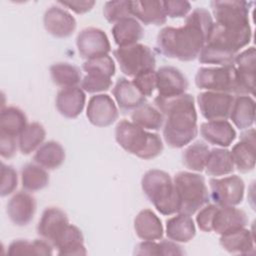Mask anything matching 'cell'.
I'll list each match as a JSON object with an SVG mask.
<instances>
[{"mask_svg": "<svg viewBox=\"0 0 256 256\" xmlns=\"http://www.w3.org/2000/svg\"><path fill=\"white\" fill-rule=\"evenodd\" d=\"M213 23L208 10L202 7L194 9L186 17L184 26H169L160 30L156 39L158 52L183 62L195 60L206 43Z\"/></svg>", "mask_w": 256, "mask_h": 256, "instance_id": "1", "label": "cell"}, {"mask_svg": "<svg viewBox=\"0 0 256 256\" xmlns=\"http://www.w3.org/2000/svg\"><path fill=\"white\" fill-rule=\"evenodd\" d=\"M154 104L164 116L163 137L168 146L182 148L197 136V113L190 94L169 98L157 95Z\"/></svg>", "mask_w": 256, "mask_h": 256, "instance_id": "2", "label": "cell"}, {"mask_svg": "<svg viewBox=\"0 0 256 256\" xmlns=\"http://www.w3.org/2000/svg\"><path fill=\"white\" fill-rule=\"evenodd\" d=\"M115 139L125 151L144 160L153 159L163 151V142L158 134L147 132L126 119L118 122Z\"/></svg>", "mask_w": 256, "mask_h": 256, "instance_id": "3", "label": "cell"}, {"mask_svg": "<svg viewBox=\"0 0 256 256\" xmlns=\"http://www.w3.org/2000/svg\"><path fill=\"white\" fill-rule=\"evenodd\" d=\"M142 191L156 210L163 215L179 212V200L170 175L159 169L147 171L141 180Z\"/></svg>", "mask_w": 256, "mask_h": 256, "instance_id": "4", "label": "cell"}, {"mask_svg": "<svg viewBox=\"0 0 256 256\" xmlns=\"http://www.w3.org/2000/svg\"><path fill=\"white\" fill-rule=\"evenodd\" d=\"M179 200V213L193 215L208 204L209 194L202 175L182 171L173 179Z\"/></svg>", "mask_w": 256, "mask_h": 256, "instance_id": "5", "label": "cell"}, {"mask_svg": "<svg viewBox=\"0 0 256 256\" xmlns=\"http://www.w3.org/2000/svg\"><path fill=\"white\" fill-rule=\"evenodd\" d=\"M195 84L202 90L246 95L235 65L201 67L195 75Z\"/></svg>", "mask_w": 256, "mask_h": 256, "instance_id": "6", "label": "cell"}, {"mask_svg": "<svg viewBox=\"0 0 256 256\" xmlns=\"http://www.w3.org/2000/svg\"><path fill=\"white\" fill-rule=\"evenodd\" d=\"M121 71L128 77H135L138 74L154 70L156 59L150 47L144 44H134L126 47H119L113 51Z\"/></svg>", "mask_w": 256, "mask_h": 256, "instance_id": "7", "label": "cell"}, {"mask_svg": "<svg viewBox=\"0 0 256 256\" xmlns=\"http://www.w3.org/2000/svg\"><path fill=\"white\" fill-rule=\"evenodd\" d=\"M211 198L218 206H236L244 197L245 184L238 175L211 178L209 181Z\"/></svg>", "mask_w": 256, "mask_h": 256, "instance_id": "8", "label": "cell"}, {"mask_svg": "<svg viewBox=\"0 0 256 256\" xmlns=\"http://www.w3.org/2000/svg\"><path fill=\"white\" fill-rule=\"evenodd\" d=\"M250 2L240 0L212 1L211 7L217 24L231 27L249 26Z\"/></svg>", "mask_w": 256, "mask_h": 256, "instance_id": "9", "label": "cell"}, {"mask_svg": "<svg viewBox=\"0 0 256 256\" xmlns=\"http://www.w3.org/2000/svg\"><path fill=\"white\" fill-rule=\"evenodd\" d=\"M234 97L229 93L207 91L197 95V103L202 116L208 121L227 120Z\"/></svg>", "mask_w": 256, "mask_h": 256, "instance_id": "10", "label": "cell"}, {"mask_svg": "<svg viewBox=\"0 0 256 256\" xmlns=\"http://www.w3.org/2000/svg\"><path fill=\"white\" fill-rule=\"evenodd\" d=\"M76 45L79 55L87 60L107 55L111 50L106 33L95 27L81 30L76 38Z\"/></svg>", "mask_w": 256, "mask_h": 256, "instance_id": "11", "label": "cell"}, {"mask_svg": "<svg viewBox=\"0 0 256 256\" xmlns=\"http://www.w3.org/2000/svg\"><path fill=\"white\" fill-rule=\"evenodd\" d=\"M86 116L94 126L107 127L117 120L119 112L114 100L109 95L97 94L90 98Z\"/></svg>", "mask_w": 256, "mask_h": 256, "instance_id": "12", "label": "cell"}, {"mask_svg": "<svg viewBox=\"0 0 256 256\" xmlns=\"http://www.w3.org/2000/svg\"><path fill=\"white\" fill-rule=\"evenodd\" d=\"M189 86L186 76L176 67L162 66L156 71L158 96L169 98L184 94Z\"/></svg>", "mask_w": 256, "mask_h": 256, "instance_id": "13", "label": "cell"}, {"mask_svg": "<svg viewBox=\"0 0 256 256\" xmlns=\"http://www.w3.org/2000/svg\"><path fill=\"white\" fill-rule=\"evenodd\" d=\"M43 23L46 31L56 38L71 36L77 26L75 18L67 10L55 5L46 10Z\"/></svg>", "mask_w": 256, "mask_h": 256, "instance_id": "14", "label": "cell"}, {"mask_svg": "<svg viewBox=\"0 0 256 256\" xmlns=\"http://www.w3.org/2000/svg\"><path fill=\"white\" fill-rule=\"evenodd\" d=\"M68 224V217L63 210L58 207H48L39 220L37 233L53 246Z\"/></svg>", "mask_w": 256, "mask_h": 256, "instance_id": "15", "label": "cell"}, {"mask_svg": "<svg viewBox=\"0 0 256 256\" xmlns=\"http://www.w3.org/2000/svg\"><path fill=\"white\" fill-rule=\"evenodd\" d=\"M255 129L250 128L240 135V141L230 151L234 166L241 173H247L255 167Z\"/></svg>", "mask_w": 256, "mask_h": 256, "instance_id": "16", "label": "cell"}, {"mask_svg": "<svg viewBox=\"0 0 256 256\" xmlns=\"http://www.w3.org/2000/svg\"><path fill=\"white\" fill-rule=\"evenodd\" d=\"M36 212V200L27 192L19 191L7 203V214L17 226L28 225Z\"/></svg>", "mask_w": 256, "mask_h": 256, "instance_id": "17", "label": "cell"}, {"mask_svg": "<svg viewBox=\"0 0 256 256\" xmlns=\"http://www.w3.org/2000/svg\"><path fill=\"white\" fill-rule=\"evenodd\" d=\"M247 224L248 218L243 210L234 206H218L212 223V231L224 235L244 228Z\"/></svg>", "mask_w": 256, "mask_h": 256, "instance_id": "18", "label": "cell"}, {"mask_svg": "<svg viewBox=\"0 0 256 256\" xmlns=\"http://www.w3.org/2000/svg\"><path fill=\"white\" fill-rule=\"evenodd\" d=\"M112 94L121 111L129 112L142 106L146 102V97L137 89L132 81L125 77H119L116 81Z\"/></svg>", "mask_w": 256, "mask_h": 256, "instance_id": "19", "label": "cell"}, {"mask_svg": "<svg viewBox=\"0 0 256 256\" xmlns=\"http://www.w3.org/2000/svg\"><path fill=\"white\" fill-rule=\"evenodd\" d=\"M86 96L83 90L77 86L62 88L56 96V108L58 112L69 119L78 117L84 109Z\"/></svg>", "mask_w": 256, "mask_h": 256, "instance_id": "20", "label": "cell"}, {"mask_svg": "<svg viewBox=\"0 0 256 256\" xmlns=\"http://www.w3.org/2000/svg\"><path fill=\"white\" fill-rule=\"evenodd\" d=\"M200 133L208 143L221 147H228L236 138V131L227 120L204 122L200 126Z\"/></svg>", "mask_w": 256, "mask_h": 256, "instance_id": "21", "label": "cell"}, {"mask_svg": "<svg viewBox=\"0 0 256 256\" xmlns=\"http://www.w3.org/2000/svg\"><path fill=\"white\" fill-rule=\"evenodd\" d=\"M131 14L145 25H162L167 20L163 1H130Z\"/></svg>", "mask_w": 256, "mask_h": 256, "instance_id": "22", "label": "cell"}, {"mask_svg": "<svg viewBox=\"0 0 256 256\" xmlns=\"http://www.w3.org/2000/svg\"><path fill=\"white\" fill-rule=\"evenodd\" d=\"M134 230L142 240H158L163 236V226L160 218L150 209L141 210L134 219Z\"/></svg>", "mask_w": 256, "mask_h": 256, "instance_id": "23", "label": "cell"}, {"mask_svg": "<svg viewBox=\"0 0 256 256\" xmlns=\"http://www.w3.org/2000/svg\"><path fill=\"white\" fill-rule=\"evenodd\" d=\"M54 247L58 249L59 255H86L87 251L84 246V237L81 230L73 225L68 224L58 239Z\"/></svg>", "mask_w": 256, "mask_h": 256, "instance_id": "24", "label": "cell"}, {"mask_svg": "<svg viewBox=\"0 0 256 256\" xmlns=\"http://www.w3.org/2000/svg\"><path fill=\"white\" fill-rule=\"evenodd\" d=\"M112 35L119 47L137 44L144 35L142 25L133 17L118 21L112 27Z\"/></svg>", "mask_w": 256, "mask_h": 256, "instance_id": "25", "label": "cell"}, {"mask_svg": "<svg viewBox=\"0 0 256 256\" xmlns=\"http://www.w3.org/2000/svg\"><path fill=\"white\" fill-rule=\"evenodd\" d=\"M220 245L232 254H251L254 252V235L244 227L221 235Z\"/></svg>", "mask_w": 256, "mask_h": 256, "instance_id": "26", "label": "cell"}, {"mask_svg": "<svg viewBox=\"0 0 256 256\" xmlns=\"http://www.w3.org/2000/svg\"><path fill=\"white\" fill-rule=\"evenodd\" d=\"M196 234V228L190 215L179 213L166 221V235L174 242L187 243Z\"/></svg>", "mask_w": 256, "mask_h": 256, "instance_id": "27", "label": "cell"}, {"mask_svg": "<svg viewBox=\"0 0 256 256\" xmlns=\"http://www.w3.org/2000/svg\"><path fill=\"white\" fill-rule=\"evenodd\" d=\"M229 117L237 128H250L255 120L254 99L248 95H239L233 101Z\"/></svg>", "mask_w": 256, "mask_h": 256, "instance_id": "28", "label": "cell"}, {"mask_svg": "<svg viewBox=\"0 0 256 256\" xmlns=\"http://www.w3.org/2000/svg\"><path fill=\"white\" fill-rule=\"evenodd\" d=\"M65 156V150L60 143L48 141L37 149L33 160L47 170H54L63 164Z\"/></svg>", "mask_w": 256, "mask_h": 256, "instance_id": "29", "label": "cell"}, {"mask_svg": "<svg viewBox=\"0 0 256 256\" xmlns=\"http://www.w3.org/2000/svg\"><path fill=\"white\" fill-rule=\"evenodd\" d=\"M237 64V71L245 88L246 94H254L255 88V48L250 47L240 54H237L234 60Z\"/></svg>", "mask_w": 256, "mask_h": 256, "instance_id": "30", "label": "cell"}, {"mask_svg": "<svg viewBox=\"0 0 256 256\" xmlns=\"http://www.w3.org/2000/svg\"><path fill=\"white\" fill-rule=\"evenodd\" d=\"M26 126L27 118L21 109L14 106L2 108L0 114V133L17 138Z\"/></svg>", "mask_w": 256, "mask_h": 256, "instance_id": "31", "label": "cell"}, {"mask_svg": "<svg viewBox=\"0 0 256 256\" xmlns=\"http://www.w3.org/2000/svg\"><path fill=\"white\" fill-rule=\"evenodd\" d=\"M209 176H222L234 171V163L229 150L224 148H213L209 152L205 166Z\"/></svg>", "mask_w": 256, "mask_h": 256, "instance_id": "32", "label": "cell"}, {"mask_svg": "<svg viewBox=\"0 0 256 256\" xmlns=\"http://www.w3.org/2000/svg\"><path fill=\"white\" fill-rule=\"evenodd\" d=\"M50 75L53 82L62 88L75 87L82 81L80 69L67 62H58L51 65Z\"/></svg>", "mask_w": 256, "mask_h": 256, "instance_id": "33", "label": "cell"}, {"mask_svg": "<svg viewBox=\"0 0 256 256\" xmlns=\"http://www.w3.org/2000/svg\"><path fill=\"white\" fill-rule=\"evenodd\" d=\"M46 137V131L43 125L38 122L27 124L18 137V146L22 154L28 155L38 149Z\"/></svg>", "mask_w": 256, "mask_h": 256, "instance_id": "34", "label": "cell"}, {"mask_svg": "<svg viewBox=\"0 0 256 256\" xmlns=\"http://www.w3.org/2000/svg\"><path fill=\"white\" fill-rule=\"evenodd\" d=\"M21 183L24 190L36 192L44 189L49 183V174L40 165L28 163L22 167Z\"/></svg>", "mask_w": 256, "mask_h": 256, "instance_id": "35", "label": "cell"}, {"mask_svg": "<svg viewBox=\"0 0 256 256\" xmlns=\"http://www.w3.org/2000/svg\"><path fill=\"white\" fill-rule=\"evenodd\" d=\"M132 122L145 130H159L164 123L163 114L154 106L144 103L131 115Z\"/></svg>", "mask_w": 256, "mask_h": 256, "instance_id": "36", "label": "cell"}, {"mask_svg": "<svg viewBox=\"0 0 256 256\" xmlns=\"http://www.w3.org/2000/svg\"><path fill=\"white\" fill-rule=\"evenodd\" d=\"M210 149L202 141H196L189 145L182 154V162L186 168L196 172L205 169Z\"/></svg>", "mask_w": 256, "mask_h": 256, "instance_id": "37", "label": "cell"}, {"mask_svg": "<svg viewBox=\"0 0 256 256\" xmlns=\"http://www.w3.org/2000/svg\"><path fill=\"white\" fill-rule=\"evenodd\" d=\"M9 255H52V245L45 239L28 241L25 239L14 240L8 247Z\"/></svg>", "mask_w": 256, "mask_h": 256, "instance_id": "38", "label": "cell"}, {"mask_svg": "<svg viewBox=\"0 0 256 256\" xmlns=\"http://www.w3.org/2000/svg\"><path fill=\"white\" fill-rule=\"evenodd\" d=\"M103 15L109 23H117L125 18L132 17L130 1H108L103 8Z\"/></svg>", "mask_w": 256, "mask_h": 256, "instance_id": "39", "label": "cell"}, {"mask_svg": "<svg viewBox=\"0 0 256 256\" xmlns=\"http://www.w3.org/2000/svg\"><path fill=\"white\" fill-rule=\"evenodd\" d=\"M82 69L86 73H99L108 77H112L116 70L114 60L108 54L86 60L82 65Z\"/></svg>", "mask_w": 256, "mask_h": 256, "instance_id": "40", "label": "cell"}, {"mask_svg": "<svg viewBox=\"0 0 256 256\" xmlns=\"http://www.w3.org/2000/svg\"><path fill=\"white\" fill-rule=\"evenodd\" d=\"M111 85V77L99 73H87V75L81 81V89L88 93L107 91Z\"/></svg>", "mask_w": 256, "mask_h": 256, "instance_id": "41", "label": "cell"}, {"mask_svg": "<svg viewBox=\"0 0 256 256\" xmlns=\"http://www.w3.org/2000/svg\"><path fill=\"white\" fill-rule=\"evenodd\" d=\"M132 82L145 97H149L156 89V72L154 70L142 72L135 76Z\"/></svg>", "mask_w": 256, "mask_h": 256, "instance_id": "42", "label": "cell"}, {"mask_svg": "<svg viewBox=\"0 0 256 256\" xmlns=\"http://www.w3.org/2000/svg\"><path fill=\"white\" fill-rule=\"evenodd\" d=\"M1 175V196L4 197L14 192L17 187L18 177L15 169L4 163H2Z\"/></svg>", "mask_w": 256, "mask_h": 256, "instance_id": "43", "label": "cell"}, {"mask_svg": "<svg viewBox=\"0 0 256 256\" xmlns=\"http://www.w3.org/2000/svg\"><path fill=\"white\" fill-rule=\"evenodd\" d=\"M218 205L216 204H206L196 216V222L199 229L203 232H211L212 231V223L217 211Z\"/></svg>", "mask_w": 256, "mask_h": 256, "instance_id": "44", "label": "cell"}, {"mask_svg": "<svg viewBox=\"0 0 256 256\" xmlns=\"http://www.w3.org/2000/svg\"><path fill=\"white\" fill-rule=\"evenodd\" d=\"M163 6L167 17L170 18L185 17L191 10V5L188 1H163Z\"/></svg>", "mask_w": 256, "mask_h": 256, "instance_id": "45", "label": "cell"}, {"mask_svg": "<svg viewBox=\"0 0 256 256\" xmlns=\"http://www.w3.org/2000/svg\"><path fill=\"white\" fill-rule=\"evenodd\" d=\"M16 137L0 133V154L3 158H11L15 155L18 142Z\"/></svg>", "mask_w": 256, "mask_h": 256, "instance_id": "46", "label": "cell"}, {"mask_svg": "<svg viewBox=\"0 0 256 256\" xmlns=\"http://www.w3.org/2000/svg\"><path fill=\"white\" fill-rule=\"evenodd\" d=\"M134 254L136 255H162L161 245L160 243L151 241V240H144L143 242L137 244L135 247Z\"/></svg>", "mask_w": 256, "mask_h": 256, "instance_id": "47", "label": "cell"}, {"mask_svg": "<svg viewBox=\"0 0 256 256\" xmlns=\"http://www.w3.org/2000/svg\"><path fill=\"white\" fill-rule=\"evenodd\" d=\"M59 4L68 7L77 14H83L90 11L95 5V1L85 0V1H58Z\"/></svg>", "mask_w": 256, "mask_h": 256, "instance_id": "48", "label": "cell"}, {"mask_svg": "<svg viewBox=\"0 0 256 256\" xmlns=\"http://www.w3.org/2000/svg\"><path fill=\"white\" fill-rule=\"evenodd\" d=\"M162 255H183L184 251L181 249V246L172 240H162L160 242Z\"/></svg>", "mask_w": 256, "mask_h": 256, "instance_id": "49", "label": "cell"}]
</instances>
